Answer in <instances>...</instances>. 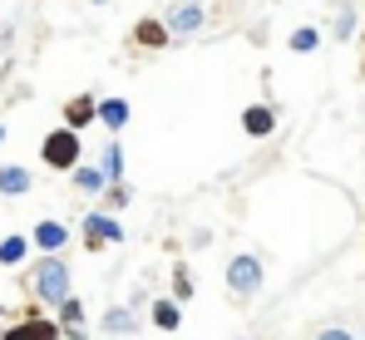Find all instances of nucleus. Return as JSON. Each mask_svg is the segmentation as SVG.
<instances>
[{"instance_id": "23", "label": "nucleus", "mask_w": 365, "mask_h": 340, "mask_svg": "<svg viewBox=\"0 0 365 340\" xmlns=\"http://www.w3.org/2000/svg\"><path fill=\"white\" fill-rule=\"evenodd\" d=\"M0 143H5V123H0Z\"/></svg>"}, {"instance_id": "10", "label": "nucleus", "mask_w": 365, "mask_h": 340, "mask_svg": "<svg viewBox=\"0 0 365 340\" xmlns=\"http://www.w3.org/2000/svg\"><path fill=\"white\" fill-rule=\"evenodd\" d=\"M242 133H247V138H267V133H277V109H272V104H247V109H242Z\"/></svg>"}, {"instance_id": "11", "label": "nucleus", "mask_w": 365, "mask_h": 340, "mask_svg": "<svg viewBox=\"0 0 365 340\" xmlns=\"http://www.w3.org/2000/svg\"><path fill=\"white\" fill-rule=\"evenodd\" d=\"M148 321H153V326H158L163 336H173V331L182 326V306L173 301V296H158V301L148 306Z\"/></svg>"}, {"instance_id": "13", "label": "nucleus", "mask_w": 365, "mask_h": 340, "mask_svg": "<svg viewBox=\"0 0 365 340\" xmlns=\"http://www.w3.org/2000/svg\"><path fill=\"white\" fill-rule=\"evenodd\" d=\"M30 187H35L30 168H20V163H5V168H0V192H5V197H25Z\"/></svg>"}, {"instance_id": "9", "label": "nucleus", "mask_w": 365, "mask_h": 340, "mask_svg": "<svg viewBox=\"0 0 365 340\" xmlns=\"http://www.w3.org/2000/svg\"><path fill=\"white\" fill-rule=\"evenodd\" d=\"M30 242L45 252V257H60V247L69 242V227L55 222V217H45V222H35V232H30Z\"/></svg>"}, {"instance_id": "6", "label": "nucleus", "mask_w": 365, "mask_h": 340, "mask_svg": "<svg viewBox=\"0 0 365 340\" xmlns=\"http://www.w3.org/2000/svg\"><path fill=\"white\" fill-rule=\"evenodd\" d=\"M109 242H123V227L114 222L109 212H84V247L99 252V247H109Z\"/></svg>"}, {"instance_id": "22", "label": "nucleus", "mask_w": 365, "mask_h": 340, "mask_svg": "<svg viewBox=\"0 0 365 340\" xmlns=\"http://www.w3.org/2000/svg\"><path fill=\"white\" fill-rule=\"evenodd\" d=\"M316 340H356L346 326H326V331H316Z\"/></svg>"}, {"instance_id": "20", "label": "nucleus", "mask_w": 365, "mask_h": 340, "mask_svg": "<svg viewBox=\"0 0 365 340\" xmlns=\"http://www.w3.org/2000/svg\"><path fill=\"white\" fill-rule=\"evenodd\" d=\"M128 197H133V187H128V182H109V192H104V212L114 217L119 207H128Z\"/></svg>"}, {"instance_id": "19", "label": "nucleus", "mask_w": 365, "mask_h": 340, "mask_svg": "<svg viewBox=\"0 0 365 340\" xmlns=\"http://www.w3.org/2000/svg\"><path fill=\"white\" fill-rule=\"evenodd\" d=\"M30 247H35L30 237H5V242H0V267H20Z\"/></svg>"}, {"instance_id": "4", "label": "nucleus", "mask_w": 365, "mask_h": 340, "mask_svg": "<svg viewBox=\"0 0 365 340\" xmlns=\"http://www.w3.org/2000/svg\"><path fill=\"white\" fill-rule=\"evenodd\" d=\"M163 25H168V35H197L207 25V5L202 0H173L163 10Z\"/></svg>"}, {"instance_id": "5", "label": "nucleus", "mask_w": 365, "mask_h": 340, "mask_svg": "<svg viewBox=\"0 0 365 340\" xmlns=\"http://www.w3.org/2000/svg\"><path fill=\"white\" fill-rule=\"evenodd\" d=\"M60 336H64L60 321H50V316H40V311L30 306V311H25V321H20V326H10L0 340H60Z\"/></svg>"}, {"instance_id": "1", "label": "nucleus", "mask_w": 365, "mask_h": 340, "mask_svg": "<svg viewBox=\"0 0 365 340\" xmlns=\"http://www.w3.org/2000/svg\"><path fill=\"white\" fill-rule=\"evenodd\" d=\"M30 291H35L40 306H55V311H60L64 301L74 296V291H69V267H64V257H40L35 272H30Z\"/></svg>"}, {"instance_id": "25", "label": "nucleus", "mask_w": 365, "mask_h": 340, "mask_svg": "<svg viewBox=\"0 0 365 340\" xmlns=\"http://www.w3.org/2000/svg\"><path fill=\"white\" fill-rule=\"evenodd\" d=\"M0 336H5V326H0Z\"/></svg>"}, {"instance_id": "17", "label": "nucleus", "mask_w": 365, "mask_h": 340, "mask_svg": "<svg viewBox=\"0 0 365 340\" xmlns=\"http://www.w3.org/2000/svg\"><path fill=\"white\" fill-rule=\"evenodd\" d=\"M287 50H292V55H311V50H321V30H316V25H302V30H292Z\"/></svg>"}, {"instance_id": "8", "label": "nucleus", "mask_w": 365, "mask_h": 340, "mask_svg": "<svg viewBox=\"0 0 365 340\" xmlns=\"http://www.w3.org/2000/svg\"><path fill=\"white\" fill-rule=\"evenodd\" d=\"M89 123H99V99L94 94H74L69 104H64V128H89Z\"/></svg>"}, {"instance_id": "15", "label": "nucleus", "mask_w": 365, "mask_h": 340, "mask_svg": "<svg viewBox=\"0 0 365 340\" xmlns=\"http://www.w3.org/2000/svg\"><path fill=\"white\" fill-rule=\"evenodd\" d=\"M104 331H109V336H133V331H138V316H133L128 306H109V311H104Z\"/></svg>"}, {"instance_id": "21", "label": "nucleus", "mask_w": 365, "mask_h": 340, "mask_svg": "<svg viewBox=\"0 0 365 340\" xmlns=\"http://www.w3.org/2000/svg\"><path fill=\"white\" fill-rule=\"evenodd\" d=\"M187 296H192V277H187V267H173V301H187Z\"/></svg>"}, {"instance_id": "7", "label": "nucleus", "mask_w": 365, "mask_h": 340, "mask_svg": "<svg viewBox=\"0 0 365 340\" xmlns=\"http://www.w3.org/2000/svg\"><path fill=\"white\" fill-rule=\"evenodd\" d=\"M173 35H168V25H163V15H143V20H133V45L138 50H163Z\"/></svg>"}, {"instance_id": "26", "label": "nucleus", "mask_w": 365, "mask_h": 340, "mask_svg": "<svg viewBox=\"0 0 365 340\" xmlns=\"http://www.w3.org/2000/svg\"><path fill=\"white\" fill-rule=\"evenodd\" d=\"M242 340H247V336H242Z\"/></svg>"}, {"instance_id": "2", "label": "nucleus", "mask_w": 365, "mask_h": 340, "mask_svg": "<svg viewBox=\"0 0 365 340\" xmlns=\"http://www.w3.org/2000/svg\"><path fill=\"white\" fill-rule=\"evenodd\" d=\"M40 158H45V168H55V172H74L79 158H84V143H79L74 128H50L45 143H40Z\"/></svg>"}, {"instance_id": "14", "label": "nucleus", "mask_w": 365, "mask_h": 340, "mask_svg": "<svg viewBox=\"0 0 365 340\" xmlns=\"http://www.w3.org/2000/svg\"><path fill=\"white\" fill-rule=\"evenodd\" d=\"M69 182L79 192H109V177H104V168H94V163H79V168L69 172Z\"/></svg>"}, {"instance_id": "3", "label": "nucleus", "mask_w": 365, "mask_h": 340, "mask_svg": "<svg viewBox=\"0 0 365 340\" xmlns=\"http://www.w3.org/2000/svg\"><path fill=\"white\" fill-rule=\"evenodd\" d=\"M227 291H232L237 301H252V296L262 291V257H257V252H237V257L227 262Z\"/></svg>"}, {"instance_id": "24", "label": "nucleus", "mask_w": 365, "mask_h": 340, "mask_svg": "<svg viewBox=\"0 0 365 340\" xmlns=\"http://www.w3.org/2000/svg\"><path fill=\"white\" fill-rule=\"evenodd\" d=\"M89 5H109V0H89Z\"/></svg>"}, {"instance_id": "18", "label": "nucleus", "mask_w": 365, "mask_h": 340, "mask_svg": "<svg viewBox=\"0 0 365 340\" xmlns=\"http://www.w3.org/2000/svg\"><path fill=\"white\" fill-rule=\"evenodd\" d=\"M356 35V5L351 0H341L336 5V25H331V40H351Z\"/></svg>"}, {"instance_id": "12", "label": "nucleus", "mask_w": 365, "mask_h": 340, "mask_svg": "<svg viewBox=\"0 0 365 340\" xmlns=\"http://www.w3.org/2000/svg\"><path fill=\"white\" fill-rule=\"evenodd\" d=\"M128 99H119V94H109V99H99V123H104V128H109V133H114V138H119L123 133V123H128Z\"/></svg>"}, {"instance_id": "16", "label": "nucleus", "mask_w": 365, "mask_h": 340, "mask_svg": "<svg viewBox=\"0 0 365 340\" xmlns=\"http://www.w3.org/2000/svg\"><path fill=\"white\" fill-rule=\"evenodd\" d=\"M99 168H104V177H109V182H123V143H119V138H109V143H104Z\"/></svg>"}]
</instances>
